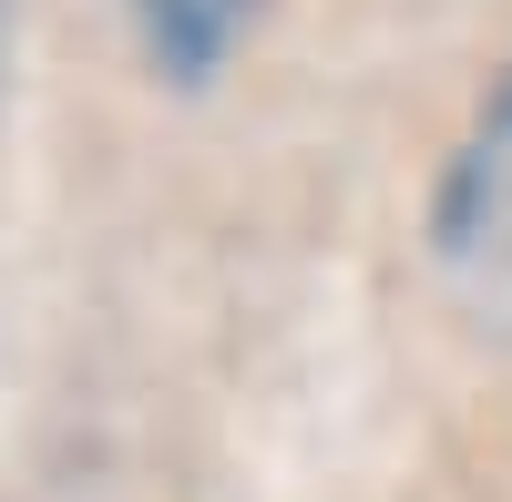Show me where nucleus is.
Instances as JSON below:
<instances>
[{
    "mask_svg": "<svg viewBox=\"0 0 512 502\" xmlns=\"http://www.w3.org/2000/svg\"><path fill=\"white\" fill-rule=\"evenodd\" d=\"M134 11H144V31H154V52L195 82V72H216V52L246 31L256 0H134Z\"/></svg>",
    "mask_w": 512,
    "mask_h": 502,
    "instance_id": "obj_2",
    "label": "nucleus"
},
{
    "mask_svg": "<svg viewBox=\"0 0 512 502\" xmlns=\"http://www.w3.org/2000/svg\"><path fill=\"white\" fill-rule=\"evenodd\" d=\"M431 267L472 328L512 339V72L482 93L472 134L431 195Z\"/></svg>",
    "mask_w": 512,
    "mask_h": 502,
    "instance_id": "obj_1",
    "label": "nucleus"
},
{
    "mask_svg": "<svg viewBox=\"0 0 512 502\" xmlns=\"http://www.w3.org/2000/svg\"><path fill=\"white\" fill-rule=\"evenodd\" d=\"M0 82H11V0H0Z\"/></svg>",
    "mask_w": 512,
    "mask_h": 502,
    "instance_id": "obj_3",
    "label": "nucleus"
}]
</instances>
